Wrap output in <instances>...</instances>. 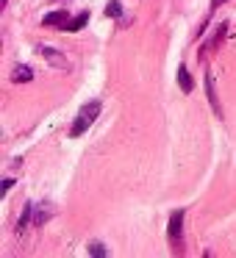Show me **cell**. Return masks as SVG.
<instances>
[{
  "label": "cell",
  "instance_id": "obj_1",
  "mask_svg": "<svg viewBox=\"0 0 236 258\" xmlns=\"http://www.w3.org/2000/svg\"><path fill=\"white\" fill-rule=\"evenodd\" d=\"M100 111H103V103H100V100H89V103H86V106L78 111V117H75L73 128H70V136H81L84 131H89L92 122L100 117Z\"/></svg>",
  "mask_w": 236,
  "mask_h": 258
},
{
  "label": "cell",
  "instance_id": "obj_2",
  "mask_svg": "<svg viewBox=\"0 0 236 258\" xmlns=\"http://www.w3.org/2000/svg\"><path fill=\"white\" fill-rule=\"evenodd\" d=\"M167 239H169V250L175 252V255H181L184 252V211H172V217H169V228H167Z\"/></svg>",
  "mask_w": 236,
  "mask_h": 258
},
{
  "label": "cell",
  "instance_id": "obj_3",
  "mask_svg": "<svg viewBox=\"0 0 236 258\" xmlns=\"http://www.w3.org/2000/svg\"><path fill=\"white\" fill-rule=\"evenodd\" d=\"M36 53H39V56H45L47 61L53 64V67H67V58H64V53H62V50H56V47L36 45Z\"/></svg>",
  "mask_w": 236,
  "mask_h": 258
},
{
  "label": "cell",
  "instance_id": "obj_4",
  "mask_svg": "<svg viewBox=\"0 0 236 258\" xmlns=\"http://www.w3.org/2000/svg\"><path fill=\"white\" fill-rule=\"evenodd\" d=\"M67 23H70L67 12H50V14H45V20H42V25H47V28H67Z\"/></svg>",
  "mask_w": 236,
  "mask_h": 258
},
{
  "label": "cell",
  "instance_id": "obj_5",
  "mask_svg": "<svg viewBox=\"0 0 236 258\" xmlns=\"http://www.w3.org/2000/svg\"><path fill=\"white\" fill-rule=\"evenodd\" d=\"M225 31H228V23H222V25H219V28H217V31H214V36H211V39H208V45H206V47H200V58H203V61H206V56H208V50H214V47H217V45H219V42H222V36H225Z\"/></svg>",
  "mask_w": 236,
  "mask_h": 258
},
{
  "label": "cell",
  "instance_id": "obj_6",
  "mask_svg": "<svg viewBox=\"0 0 236 258\" xmlns=\"http://www.w3.org/2000/svg\"><path fill=\"white\" fill-rule=\"evenodd\" d=\"M206 92H208V103H211L214 114H217V117H222V108H219L217 92H214V75H211V73H206Z\"/></svg>",
  "mask_w": 236,
  "mask_h": 258
},
{
  "label": "cell",
  "instance_id": "obj_7",
  "mask_svg": "<svg viewBox=\"0 0 236 258\" xmlns=\"http://www.w3.org/2000/svg\"><path fill=\"white\" fill-rule=\"evenodd\" d=\"M178 86H181V92H184V95H189V92L195 89V84H192V75H189V70H186V64H181V67H178Z\"/></svg>",
  "mask_w": 236,
  "mask_h": 258
},
{
  "label": "cell",
  "instance_id": "obj_8",
  "mask_svg": "<svg viewBox=\"0 0 236 258\" xmlns=\"http://www.w3.org/2000/svg\"><path fill=\"white\" fill-rule=\"evenodd\" d=\"M50 217H53V206H50V203H42V206H34V222H36V225H45Z\"/></svg>",
  "mask_w": 236,
  "mask_h": 258
},
{
  "label": "cell",
  "instance_id": "obj_9",
  "mask_svg": "<svg viewBox=\"0 0 236 258\" xmlns=\"http://www.w3.org/2000/svg\"><path fill=\"white\" fill-rule=\"evenodd\" d=\"M12 78L17 81V84H28V81H34V70L25 67V64H20V67H14Z\"/></svg>",
  "mask_w": 236,
  "mask_h": 258
},
{
  "label": "cell",
  "instance_id": "obj_10",
  "mask_svg": "<svg viewBox=\"0 0 236 258\" xmlns=\"http://www.w3.org/2000/svg\"><path fill=\"white\" fill-rule=\"evenodd\" d=\"M34 219V203H25V208H23V214H20V222H17V233H23L25 230V225Z\"/></svg>",
  "mask_w": 236,
  "mask_h": 258
},
{
  "label": "cell",
  "instance_id": "obj_11",
  "mask_svg": "<svg viewBox=\"0 0 236 258\" xmlns=\"http://www.w3.org/2000/svg\"><path fill=\"white\" fill-rule=\"evenodd\" d=\"M86 252H89L92 258H108V247H103L100 241H89V247H86Z\"/></svg>",
  "mask_w": 236,
  "mask_h": 258
},
{
  "label": "cell",
  "instance_id": "obj_12",
  "mask_svg": "<svg viewBox=\"0 0 236 258\" xmlns=\"http://www.w3.org/2000/svg\"><path fill=\"white\" fill-rule=\"evenodd\" d=\"M86 23H89V12H81L78 17H73V20L67 23V31H81Z\"/></svg>",
  "mask_w": 236,
  "mask_h": 258
},
{
  "label": "cell",
  "instance_id": "obj_13",
  "mask_svg": "<svg viewBox=\"0 0 236 258\" xmlns=\"http://www.w3.org/2000/svg\"><path fill=\"white\" fill-rule=\"evenodd\" d=\"M120 14H123V6H120V0H108V3H106V17L120 20Z\"/></svg>",
  "mask_w": 236,
  "mask_h": 258
},
{
  "label": "cell",
  "instance_id": "obj_14",
  "mask_svg": "<svg viewBox=\"0 0 236 258\" xmlns=\"http://www.w3.org/2000/svg\"><path fill=\"white\" fill-rule=\"evenodd\" d=\"M222 3H228V0H211V12H217V9L222 6Z\"/></svg>",
  "mask_w": 236,
  "mask_h": 258
},
{
  "label": "cell",
  "instance_id": "obj_15",
  "mask_svg": "<svg viewBox=\"0 0 236 258\" xmlns=\"http://www.w3.org/2000/svg\"><path fill=\"white\" fill-rule=\"evenodd\" d=\"M12 186H14V180H12V178H6V180H3V191H9Z\"/></svg>",
  "mask_w": 236,
  "mask_h": 258
},
{
  "label": "cell",
  "instance_id": "obj_16",
  "mask_svg": "<svg viewBox=\"0 0 236 258\" xmlns=\"http://www.w3.org/2000/svg\"><path fill=\"white\" fill-rule=\"evenodd\" d=\"M0 6H6V0H0Z\"/></svg>",
  "mask_w": 236,
  "mask_h": 258
}]
</instances>
